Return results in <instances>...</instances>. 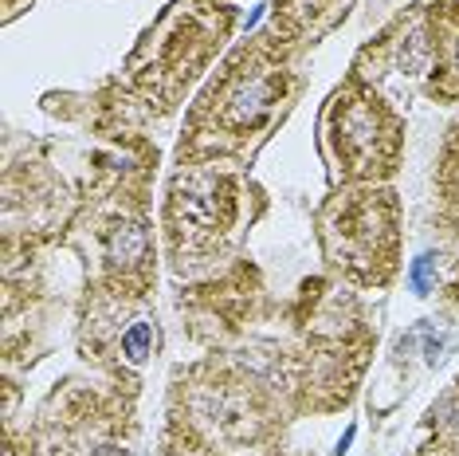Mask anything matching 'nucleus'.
<instances>
[{
  "label": "nucleus",
  "instance_id": "1",
  "mask_svg": "<svg viewBox=\"0 0 459 456\" xmlns=\"http://www.w3.org/2000/svg\"><path fill=\"white\" fill-rule=\"evenodd\" d=\"M290 39L259 36L247 48H239L224 75L208 87L201 107L193 114L196 138H216L228 146H239L247 134H259L275 118L290 91Z\"/></svg>",
  "mask_w": 459,
  "mask_h": 456
},
{
  "label": "nucleus",
  "instance_id": "4",
  "mask_svg": "<svg viewBox=\"0 0 459 456\" xmlns=\"http://www.w3.org/2000/svg\"><path fill=\"white\" fill-rule=\"evenodd\" d=\"M236 224V181L212 165L177 173L169 193V244L177 264H201Z\"/></svg>",
  "mask_w": 459,
  "mask_h": 456
},
{
  "label": "nucleus",
  "instance_id": "5",
  "mask_svg": "<svg viewBox=\"0 0 459 456\" xmlns=\"http://www.w3.org/2000/svg\"><path fill=\"white\" fill-rule=\"evenodd\" d=\"M189 425L208 429L221 441H247L259 429V401L247 393L244 381L221 378V381H196L189 390Z\"/></svg>",
  "mask_w": 459,
  "mask_h": 456
},
{
  "label": "nucleus",
  "instance_id": "10",
  "mask_svg": "<svg viewBox=\"0 0 459 456\" xmlns=\"http://www.w3.org/2000/svg\"><path fill=\"white\" fill-rule=\"evenodd\" d=\"M122 355L130 362H145L153 355V327L150 323H134L126 335H122Z\"/></svg>",
  "mask_w": 459,
  "mask_h": 456
},
{
  "label": "nucleus",
  "instance_id": "9",
  "mask_svg": "<svg viewBox=\"0 0 459 456\" xmlns=\"http://www.w3.org/2000/svg\"><path fill=\"white\" fill-rule=\"evenodd\" d=\"M440 193H444V205L459 213V127L452 130L444 146V162H440Z\"/></svg>",
  "mask_w": 459,
  "mask_h": 456
},
{
  "label": "nucleus",
  "instance_id": "3",
  "mask_svg": "<svg viewBox=\"0 0 459 456\" xmlns=\"http://www.w3.org/2000/svg\"><path fill=\"white\" fill-rule=\"evenodd\" d=\"M326 138L333 162L342 165L350 181L389 178L401 158V122L361 83H350L346 91L333 95L326 114Z\"/></svg>",
  "mask_w": 459,
  "mask_h": 456
},
{
  "label": "nucleus",
  "instance_id": "11",
  "mask_svg": "<svg viewBox=\"0 0 459 456\" xmlns=\"http://www.w3.org/2000/svg\"><path fill=\"white\" fill-rule=\"evenodd\" d=\"M409 279H412V292H416V295H428V292H432V284H436V256H420V260L412 264Z\"/></svg>",
  "mask_w": 459,
  "mask_h": 456
},
{
  "label": "nucleus",
  "instance_id": "12",
  "mask_svg": "<svg viewBox=\"0 0 459 456\" xmlns=\"http://www.w3.org/2000/svg\"><path fill=\"white\" fill-rule=\"evenodd\" d=\"M424 456H459V444H440V449L432 444V449H428Z\"/></svg>",
  "mask_w": 459,
  "mask_h": 456
},
{
  "label": "nucleus",
  "instance_id": "2",
  "mask_svg": "<svg viewBox=\"0 0 459 456\" xmlns=\"http://www.w3.org/2000/svg\"><path fill=\"white\" fill-rule=\"evenodd\" d=\"M326 260L342 276L373 287L393 276L396 264V201L389 189H358L322 209Z\"/></svg>",
  "mask_w": 459,
  "mask_h": 456
},
{
  "label": "nucleus",
  "instance_id": "8",
  "mask_svg": "<svg viewBox=\"0 0 459 456\" xmlns=\"http://www.w3.org/2000/svg\"><path fill=\"white\" fill-rule=\"evenodd\" d=\"M145 260H150V232L142 221H126L107 236V264L114 272L122 267V279L145 276Z\"/></svg>",
  "mask_w": 459,
  "mask_h": 456
},
{
  "label": "nucleus",
  "instance_id": "6",
  "mask_svg": "<svg viewBox=\"0 0 459 456\" xmlns=\"http://www.w3.org/2000/svg\"><path fill=\"white\" fill-rule=\"evenodd\" d=\"M428 32H432V95L459 99V0L424 8Z\"/></svg>",
  "mask_w": 459,
  "mask_h": 456
},
{
  "label": "nucleus",
  "instance_id": "7",
  "mask_svg": "<svg viewBox=\"0 0 459 456\" xmlns=\"http://www.w3.org/2000/svg\"><path fill=\"white\" fill-rule=\"evenodd\" d=\"M346 8L350 0H275V32L290 44H307L326 36Z\"/></svg>",
  "mask_w": 459,
  "mask_h": 456
}]
</instances>
